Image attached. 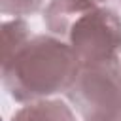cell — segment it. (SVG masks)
<instances>
[{"instance_id":"30bf717a","label":"cell","mask_w":121,"mask_h":121,"mask_svg":"<svg viewBox=\"0 0 121 121\" xmlns=\"http://www.w3.org/2000/svg\"><path fill=\"white\" fill-rule=\"evenodd\" d=\"M98 2H100V0H98Z\"/></svg>"},{"instance_id":"3957f363","label":"cell","mask_w":121,"mask_h":121,"mask_svg":"<svg viewBox=\"0 0 121 121\" xmlns=\"http://www.w3.org/2000/svg\"><path fill=\"white\" fill-rule=\"evenodd\" d=\"M81 64H96L119 59L121 19L112 8L93 4L81 11L62 38Z\"/></svg>"},{"instance_id":"5b68a950","label":"cell","mask_w":121,"mask_h":121,"mask_svg":"<svg viewBox=\"0 0 121 121\" xmlns=\"http://www.w3.org/2000/svg\"><path fill=\"white\" fill-rule=\"evenodd\" d=\"M11 121H78V119L72 108L66 106L62 100L42 98L26 102L13 113Z\"/></svg>"},{"instance_id":"7a4b0ae2","label":"cell","mask_w":121,"mask_h":121,"mask_svg":"<svg viewBox=\"0 0 121 121\" xmlns=\"http://www.w3.org/2000/svg\"><path fill=\"white\" fill-rule=\"evenodd\" d=\"M66 98L83 121H117L121 117L119 59L81 64L66 91Z\"/></svg>"},{"instance_id":"52a82bcc","label":"cell","mask_w":121,"mask_h":121,"mask_svg":"<svg viewBox=\"0 0 121 121\" xmlns=\"http://www.w3.org/2000/svg\"><path fill=\"white\" fill-rule=\"evenodd\" d=\"M45 0H0V11L4 15H30L42 8Z\"/></svg>"},{"instance_id":"ba28073f","label":"cell","mask_w":121,"mask_h":121,"mask_svg":"<svg viewBox=\"0 0 121 121\" xmlns=\"http://www.w3.org/2000/svg\"><path fill=\"white\" fill-rule=\"evenodd\" d=\"M117 121H121V117H119V119H117Z\"/></svg>"},{"instance_id":"8992f818","label":"cell","mask_w":121,"mask_h":121,"mask_svg":"<svg viewBox=\"0 0 121 121\" xmlns=\"http://www.w3.org/2000/svg\"><path fill=\"white\" fill-rule=\"evenodd\" d=\"M26 38H30V28H28V25L25 21L13 19V21L4 23V26H2V42H4L2 55L4 53H9L17 45H21Z\"/></svg>"},{"instance_id":"9c48e42d","label":"cell","mask_w":121,"mask_h":121,"mask_svg":"<svg viewBox=\"0 0 121 121\" xmlns=\"http://www.w3.org/2000/svg\"><path fill=\"white\" fill-rule=\"evenodd\" d=\"M100 2H102V0H100Z\"/></svg>"},{"instance_id":"6da1fadb","label":"cell","mask_w":121,"mask_h":121,"mask_svg":"<svg viewBox=\"0 0 121 121\" xmlns=\"http://www.w3.org/2000/svg\"><path fill=\"white\" fill-rule=\"evenodd\" d=\"M72 47L57 36H30L2 55V79L17 102H34L66 93L79 72Z\"/></svg>"},{"instance_id":"277c9868","label":"cell","mask_w":121,"mask_h":121,"mask_svg":"<svg viewBox=\"0 0 121 121\" xmlns=\"http://www.w3.org/2000/svg\"><path fill=\"white\" fill-rule=\"evenodd\" d=\"M93 4L98 0H51L43 11V23L53 36L62 40L74 19Z\"/></svg>"}]
</instances>
